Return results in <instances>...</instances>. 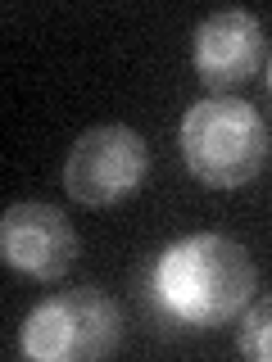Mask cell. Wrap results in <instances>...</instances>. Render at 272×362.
I'll use <instances>...</instances> for the list:
<instances>
[{
  "instance_id": "cell-8",
  "label": "cell",
  "mask_w": 272,
  "mask_h": 362,
  "mask_svg": "<svg viewBox=\"0 0 272 362\" xmlns=\"http://www.w3.org/2000/svg\"><path fill=\"white\" fill-rule=\"evenodd\" d=\"M268 90H272V68H268Z\"/></svg>"
},
{
  "instance_id": "cell-1",
  "label": "cell",
  "mask_w": 272,
  "mask_h": 362,
  "mask_svg": "<svg viewBox=\"0 0 272 362\" xmlns=\"http://www.w3.org/2000/svg\"><path fill=\"white\" fill-rule=\"evenodd\" d=\"M254 263L245 245L218 231L181 235L154 263V299L186 326H222L254 299Z\"/></svg>"
},
{
  "instance_id": "cell-5",
  "label": "cell",
  "mask_w": 272,
  "mask_h": 362,
  "mask_svg": "<svg viewBox=\"0 0 272 362\" xmlns=\"http://www.w3.org/2000/svg\"><path fill=\"white\" fill-rule=\"evenodd\" d=\"M0 258L32 281H60L77 263V231L55 204H9L0 218Z\"/></svg>"
},
{
  "instance_id": "cell-2",
  "label": "cell",
  "mask_w": 272,
  "mask_h": 362,
  "mask_svg": "<svg viewBox=\"0 0 272 362\" xmlns=\"http://www.w3.org/2000/svg\"><path fill=\"white\" fill-rule=\"evenodd\" d=\"M268 122L249 100L209 95L196 100L181 118V158L191 177L213 190L249 186L268 163Z\"/></svg>"
},
{
  "instance_id": "cell-3",
  "label": "cell",
  "mask_w": 272,
  "mask_h": 362,
  "mask_svg": "<svg viewBox=\"0 0 272 362\" xmlns=\"http://www.w3.org/2000/svg\"><path fill=\"white\" fill-rule=\"evenodd\" d=\"M123 339V308L96 286L60 290L41 299L23 322L18 349L37 362H96Z\"/></svg>"
},
{
  "instance_id": "cell-7",
  "label": "cell",
  "mask_w": 272,
  "mask_h": 362,
  "mask_svg": "<svg viewBox=\"0 0 272 362\" xmlns=\"http://www.w3.org/2000/svg\"><path fill=\"white\" fill-rule=\"evenodd\" d=\"M236 349L249 362H272V294L245 308L241 331H236Z\"/></svg>"
},
{
  "instance_id": "cell-4",
  "label": "cell",
  "mask_w": 272,
  "mask_h": 362,
  "mask_svg": "<svg viewBox=\"0 0 272 362\" xmlns=\"http://www.w3.org/2000/svg\"><path fill=\"white\" fill-rule=\"evenodd\" d=\"M150 177V145L128 122H100L82 132L64 158V190L86 209H109L141 190Z\"/></svg>"
},
{
  "instance_id": "cell-6",
  "label": "cell",
  "mask_w": 272,
  "mask_h": 362,
  "mask_svg": "<svg viewBox=\"0 0 272 362\" xmlns=\"http://www.w3.org/2000/svg\"><path fill=\"white\" fill-rule=\"evenodd\" d=\"M191 59H196V73L209 90H227L245 86L249 77L264 68L268 59V41L264 28L249 9H218L196 28V45H191Z\"/></svg>"
}]
</instances>
